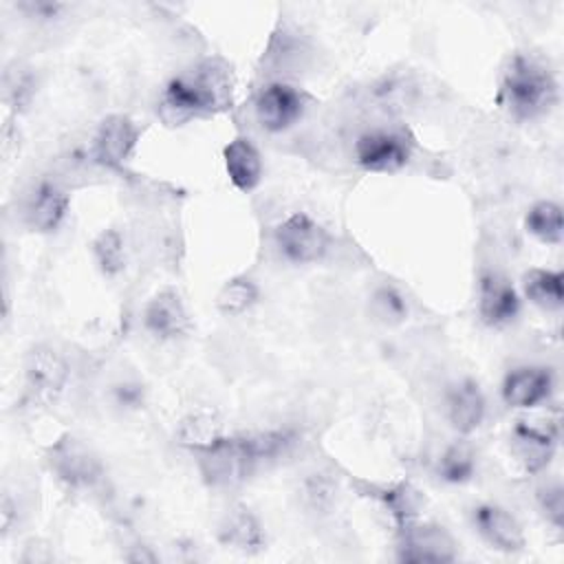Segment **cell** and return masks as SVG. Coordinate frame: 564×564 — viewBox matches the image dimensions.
<instances>
[{
  "label": "cell",
  "instance_id": "cell-1",
  "mask_svg": "<svg viewBox=\"0 0 564 564\" xmlns=\"http://www.w3.org/2000/svg\"><path fill=\"white\" fill-rule=\"evenodd\" d=\"M234 99L231 66L218 57L200 59L174 75L161 97L156 112L167 126H185L192 119L223 112Z\"/></svg>",
  "mask_w": 564,
  "mask_h": 564
},
{
  "label": "cell",
  "instance_id": "cell-2",
  "mask_svg": "<svg viewBox=\"0 0 564 564\" xmlns=\"http://www.w3.org/2000/svg\"><path fill=\"white\" fill-rule=\"evenodd\" d=\"M557 79L553 70L529 53H513L500 75L498 101L516 119L531 121L557 104Z\"/></svg>",
  "mask_w": 564,
  "mask_h": 564
},
{
  "label": "cell",
  "instance_id": "cell-3",
  "mask_svg": "<svg viewBox=\"0 0 564 564\" xmlns=\"http://www.w3.org/2000/svg\"><path fill=\"white\" fill-rule=\"evenodd\" d=\"M273 245L286 262L295 267H306L317 264L328 256L333 247V236L313 216L304 212H293L275 225Z\"/></svg>",
  "mask_w": 564,
  "mask_h": 564
},
{
  "label": "cell",
  "instance_id": "cell-4",
  "mask_svg": "<svg viewBox=\"0 0 564 564\" xmlns=\"http://www.w3.org/2000/svg\"><path fill=\"white\" fill-rule=\"evenodd\" d=\"M412 139L401 130L372 128L355 139V161L372 174H397L412 159Z\"/></svg>",
  "mask_w": 564,
  "mask_h": 564
},
{
  "label": "cell",
  "instance_id": "cell-5",
  "mask_svg": "<svg viewBox=\"0 0 564 564\" xmlns=\"http://www.w3.org/2000/svg\"><path fill=\"white\" fill-rule=\"evenodd\" d=\"M308 97L293 84L269 82L262 86L253 101L256 121L264 132L280 134L293 128L306 112Z\"/></svg>",
  "mask_w": 564,
  "mask_h": 564
},
{
  "label": "cell",
  "instance_id": "cell-6",
  "mask_svg": "<svg viewBox=\"0 0 564 564\" xmlns=\"http://www.w3.org/2000/svg\"><path fill=\"white\" fill-rule=\"evenodd\" d=\"M397 557L412 564H441L454 562L458 557L454 538L438 524L427 522H408L399 529Z\"/></svg>",
  "mask_w": 564,
  "mask_h": 564
},
{
  "label": "cell",
  "instance_id": "cell-7",
  "mask_svg": "<svg viewBox=\"0 0 564 564\" xmlns=\"http://www.w3.org/2000/svg\"><path fill=\"white\" fill-rule=\"evenodd\" d=\"M139 137L141 130L128 115L112 112L99 121L93 134L90 154L99 165L119 170L130 161L132 152L137 150Z\"/></svg>",
  "mask_w": 564,
  "mask_h": 564
},
{
  "label": "cell",
  "instance_id": "cell-8",
  "mask_svg": "<svg viewBox=\"0 0 564 564\" xmlns=\"http://www.w3.org/2000/svg\"><path fill=\"white\" fill-rule=\"evenodd\" d=\"M46 463L57 480L73 489H88L101 478L99 458L77 438H59L46 454Z\"/></svg>",
  "mask_w": 564,
  "mask_h": 564
},
{
  "label": "cell",
  "instance_id": "cell-9",
  "mask_svg": "<svg viewBox=\"0 0 564 564\" xmlns=\"http://www.w3.org/2000/svg\"><path fill=\"white\" fill-rule=\"evenodd\" d=\"M70 377V368L66 357L48 346L37 344L33 346L24 357V381L31 394H35L42 401H55Z\"/></svg>",
  "mask_w": 564,
  "mask_h": 564
},
{
  "label": "cell",
  "instance_id": "cell-10",
  "mask_svg": "<svg viewBox=\"0 0 564 564\" xmlns=\"http://www.w3.org/2000/svg\"><path fill=\"white\" fill-rule=\"evenodd\" d=\"M200 471L212 485L231 487L242 482L256 467L242 436H225L209 449L198 452Z\"/></svg>",
  "mask_w": 564,
  "mask_h": 564
},
{
  "label": "cell",
  "instance_id": "cell-11",
  "mask_svg": "<svg viewBox=\"0 0 564 564\" xmlns=\"http://www.w3.org/2000/svg\"><path fill=\"white\" fill-rule=\"evenodd\" d=\"M143 328L159 341L185 337L192 319L181 293L172 286L156 291L143 306Z\"/></svg>",
  "mask_w": 564,
  "mask_h": 564
},
{
  "label": "cell",
  "instance_id": "cell-12",
  "mask_svg": "<svg viewBox=\"0 0 564 564\" xmlns=\"http://www.w3.org/2000/svg\"><path fill=\"white\" fill-rule=\"evenodd\" d=\"M471 522L478 535L500 553H520L527 538L518 518L496 502H480L471 509Z\"/></svg>",
  "mask_w": 564,
  "mask_h": 564
},
{
  "label": "cell",
  "instance_id": "cell-13",
  "mask_svg": "<svg viewBox=\"0 0 564 564\" xmlns=\"http://www.w3.org/2000/svg\"><path fill=\"white\" fill-rule=\"evenodd\" d=\"M70 207L68 192L55 181H40L24 200V223L35 234H53L64 223Z\"/></svg>",
  "mask_w": 564,
  "mask_h": 564
},
{
  "label": "cell",
  "instance_id": "cell-14",
  "mask_svg": "<svg viewBox=\"0 0 564 564\" xmlns=\"http://www.w3.org/2000/svg\"><path fill=\"white\" fill-rule=\"evenodd\" d=\"M478 315L482 324L491 328H502L511 324L520 313L518 289L500 273L485 271L478 278Z\"/></svg>",
  "mask_w": 564,
  "mask_h": 564
},
{
  "label": "cell",
  "instance_id": "cell-15",
  "mask_svg": "<svg viewBox=\"0 0 564 564\" xmlns=\"http://www.w3.org/2000/svg\"><path fill=\"white\" fill-rule=\"evenodd\" d=\"M553 392V372L546 366H518L509 370L500 386L505 405L531 410L542 405Z\"/></svg>",
  "mask_w": 564,
  "mask_h": 564
},
{
  "label": "cell",
  "instance_id": "cell-16",
  "mask_svg": "<svg viewBox=\"0 0 564 564\" xmlns=\"http://www.w3.org/2000/svg\"><path fill=\"white\" fill-rule=\"evenodd\" d=\"M557 445V434L549 427L520 421L511 432V456L527 474H540L549 467Z\"/></svg>",
  "mask_w": 564,
  "mask_h": 564
},
{
  "label": "cell",
  "instance_id": "cell-17",
  "mask_svg": "<svg viewBox=\"0 0 564 564\" xmlns=\"http://www.w3.org/2000/svg\"><path fill=\"white\" fill-rule=\"evenodd\" d=\"M487 414V399L474 379H460L445 392L447 423L463 436L476 432Z\"/></svg>",
  "mask_w": 564,
  "mask_h": 564
},
{
  "label": "cell",
  "instance_id": "cell-18",
  "mask_svg": "<svg viewBox=\"0 0 564 564\" xmlns=\"http://www.w3.org/2000/svg\"><path fill=\"white\" fill-rule=\"evenodd\" d=\"M216 538L223 546L240 553H258L264 549L267 542L262 522L245 505H236L225 511V516L218 522Z\"/></svg>",
  "mask_w": 564,
  "mask_h": 564
},
{
  "label": "cell",
  "instance_id": "cell-19",
  "mask_svg": "<svg viewBox=\"0 0 564 564\" xmlns=\"http://www.w3.org/2000/svg\"><path fill=\"white\" fill-rule=\"evenodd\" d=\"M223 163L231 185L240 192H251L262 181V156L260 150L247 137H234L223 148Z\"/></svg>",
  "mask_w": 564,
  "mask_h": 564
},
{
  "label": "cell",
  "instance_id": "cell-20",
  "mask_svg": "<svg viewBox=\"0 0 564 564\" xmlns=\"http://www.w3.org/2000/svg\"><path fill=\"white\" fill-rule=\"evenodd\" d=\"M227 434L223 430V421L218 419V414L214 410L207 408H198L187 412L178 427H176V438L183 447L192 449V452H203L209 449L212 445H216L218 441H223Z\"/></svg>",
  "mask_w": 564,
  "mask_h": 564
},
{
  "label": "cell",
  "instance_id": "cell-21",
  "mask_svg": "<svg viewBox=\"0 0 564 564\" xmlns=\"http://www.w3.org/2000/svg\"><path fill=\"white\" fill-rule=\"evenodd\" d=\"M524 297L542 311H560L564 306V273L553 269H529L522 275Z\"/></svg>",
  "mask_w": 564,
  "mask_h": 564
},
{
  "label": "cell",
  "instance_id": "cell-22",
  "mask_svg": "<svg viewBox=\"0 0 564 564\" xmlns=\"http://www.w3.org/2000/svg\"><path fill=\"white\" fill-rule=\"evenodd\" d=\"M524 229L544 245H560L564 238V216L555 200H538L524 216Z\"/></svg>",
  "mask_w": 564,
  "mask_h": 564
},
{
  "label": "cell",
  "instance_id": "cell-23",
  "mask_svg": "<svg viewBox=\"0 0 564 564\" xmlns=\"http://www.w3.org/2000/svg\"><path fill=\"white\" fill-rule=\"evenodd\" d=\"M258 302H260V286L247 275H236L227 280L216 293V308L225 317H240L249 313Z\"/></svg>",
  "mask_w": 564,
  "mask_h": 564
},
{
  "label": "cell",
  "instance_id": "cell-24",
  "mask_svg": "<svg viewBox=\"0 0 564 564\" xmlns=\"http://www.w3.org/2000/svg\"><path fill=\"white\" fill-rule=\"evenodd\" d=\"M240 436H242L245 447H247L251 460L256 463V467L260 463H269V460L284 456L289 452V447L295 443L293 432L286 427H269V430H258V432L240 434Z\"/></svg>",
  "mask_w": 564,
  "mask_h": 564
},
{
  "label": "cell",
  "instance_id": "cell-25",
  "mask_svg": "<svg viewBox=\"0 0 564 564\" xmlns=\"http://www.w3.org/2000/svg\"><path fill=\"white\" fill-rule=\"evenodd\" d=\"M90 249H93L97 269L106 278H117L126 269V240L119 229H115V227L101 229L93 238Z\"/></svg>",
  "mask_w": 564,
  "mask_h": 564
},
{
  "label": "cell",
  "instance_id": "cell-26",
  "mask_svg": "<svg viewBox=\"0 0 564 564\" xmlns=\"http://www.w3.org/2000/svg\"><path fill=\"white\" fill-rule=\"evenodd\" d=\"M476 454L463 445L454 443L443 449V454L436 460V474L447 485H465L476 476Z\"/></svg>",
  "mask_w": 564,
  "mask_h": 564
},
{
  "label": "cell",
  "instance_id": "cell-27",
  "mask_svg": "<svg viewBox=\"0 0 564 564\" xmlns=\"http://www.w3.org/2000/svg\"><path fill=\"white\" fill-rule=\"evenodd\" d=\"M370 315L383 326H397L408 319V302L392 284H379L370 295Z\"/></svg>",
  "mask_w": 564,
  "mask_h": 564
},
{
  "label": "cell",
  "instance_id": "cell-28",
  "mask_svg": "<svg viewBox=\"0 0 564 564\" xmlns=\"http://www.w3.org/2000/svg\"><path fill=\"white\" fill-rule=\"evenodd\" d=\"M381 502L386 505V509L390 511L392 520L397 522V527L401 529L403 524L416 520L419 509H421V496L419 491H414L410 485L401 482L397 487H390L381 494Z\"/></svg>",
  "mask_w": 564,
  "mask_h": 564
},
{
  "label": "cell",
  "instance_id": "cell-29",
  "mask_svg": "<svg viewBox=\"0 0 564 564\" xmlns=\"http://www.w3.org/2000/svg\"><path fill=\"white\" fill-rule=\"evenodd\" d=\"M538 507L555 529H562V524H564V489L560 482H551L538 491Z\"/></svg>",
  "mask_w": 564,
  "mask_h": 564
},
{
  "label": "cell",
  "instance_id": "cell-30",
  "mask_svg": "<svg viewBox=\"0 0 564 564\" xmlns=\"http://www.w3.org/2000/svg\"><path fill=\"white\" fill-rule=\"evenodd\" d=\"M304 500L311 509L324 511L333 505L335 500V485L328 476L324 474H313L311 478H306L304 482Z\"/></svg>",
  "mask_w": 564,
  "mask_h": 564
},
{
  "label": "cell",
  "instance_id": "cell-31",
  "mask_svg": "<svg viewBox=\"0 0 564 564\" xmlns=\"http://www.w3.org/2000/svg\"><path fill=\"white\" fill-rule=\"evenodd\" d=\"M33 90H35V82L29 73H18L15 79H11L9 75L4 77V93H7L4 97L15 106H26L33 97Z\"/></svg>",
  "mask_w": 564,
  "mask_h": 564
},
{
  "label": "cell",
  "instance_id": "cell-32",
  "mask_svg": "<svg viewBox=\"0 0 564 564\" xmlns=\"http://www.w3.org/2000/svg\"><path fill=\"white\" fill-rule=\"evenodd\" d=\"M15 9L35 20H55L66 9V4L51 2V0H22V2H15Z\"/></svg>",
  "mask_w": 564,
  "mask_h": 564
},
{
  "label": "cell",
  "instance_id": "cell-33",
  "mask_svg": "<svg viewBox=\"0 0 564 564\" xmlns=\"http://www.w3.org/2000/svg\"><path fill=\"white\" fill-rule=\"evenodd\" d=\"M2 533H9L11 531V520H13V511H15V505L9 496L2 498Z\"/></svg>",
  "mask_w": 564,
  "mask_h": 564
}]
</instances>
